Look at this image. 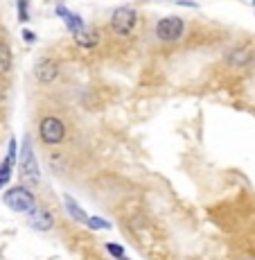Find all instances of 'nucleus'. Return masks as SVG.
<instances>
[{"label": "nucleus", "instance_id": "obj_7", "mask_svg": "<svg viewBox=\"0 0 255 260\" xmlns=\"http://www.w3.org/2000/svg\"><path fill=\"white\" fill-rule=\"evenodd\" d=\"M14 166H16V138H9V147H7V156L0 163V188H5L12 179Z\"/></svg>", "mask_w": 255, "mask_h": 260}, {"label": "nucleus", "instance_id": "obj_6", "mask_svg": "<svg viewBox=\"0 0 255 260\" xmlns=\"http://www.w3.org/2000/svg\"><path fill=\"white\" fill-rule=\"evenodd\" d=\"M34 77L39 79V84H46L48 86V84H52L59 77V63L50 57L39 59L37 66H34Z\"/></svg>", "mask_w": 255, "mask_h": 260}, {"label": "nucleus", "instance_id": "obj_2", "mask_svg": "<svg viewBox=\"0 0 255 260\" xmlns=\"http://www.w3.org/2000/svg\"><path fill=\"white\" fill-rule=\"evenodd\" d=\"M3 202L7 204L12 211H16V213H29L34 206H37V199H34V194L29 192L25 186L9 188L7 192L3 194Z\"/></svg>", "mask_w": 255, "mask_h": 260}, {"label": "nucleus", "instance_id": "obj_12", "mask_svg": "<svg viewBox=\"0 0 255 260\" xmlns=\"http://www.w3.org/2000/svg\"><path fill=\"white\" fill-rule=\"evenodd\" d=\"M228 66H235V68H244L248 61H251V50L248 48H233V52L228 54Z\"/></svg>", "mask_w": 255, "mask_h": 260}, {"label": "nucleus", "instance_id": "obj_11", "mask_svg": "<svg viewBox=\"0 0 255 260\" xmlns=\"http://www.w3.org/2000/svg\"><path fill=\"white\" fill-rule=\"evenodd\" d=\"M63 204H66V211H68V215L75 219V222L86 224V226H88V219H91V217H88V215L84 213V208L79 206V204L75 202V199L70 197V194H63Z\"/></svg>", "mask_w": 255, "mask_h": 260}, {"label": "nucleus", "instance_id": "obj_1", "mask_svg": "<svg viewBox=\"0 0 255 260\" xmlns=\"http://www.w3.org/2000/svg\"><path fill=\"white\" fill-rule=\"evenodd\" d=\"M138 27V12L131 5H122V7L113 9L111 14V32L120 39H127L136 32Z\"/></svg>", "mask_w": 255, "mask_h": 260}, {"label": "nucleus", "instance_id": "obj_15", "mask_svg": "<svg viewBox=\"0 0 255 260\" xmlns=\"http://www.w3.org/2000/svg\"><path fill=\"white\" fill-rule=\"evenodd\" d=\"M106 251L111 253V256H116L118 260H129V258H127V253H124V249L120 247L118 242H108V244H106Z\"/></svg>", "mask_w": 255, "mask_h": 260}, {"label": "nucleus", "instance_id": "obj_3", "mask_svg": "<svg viewBox=\"0 0 255 260\" xmlns=\"http://www.w3.org/2000/svg\"><path fill=\"white\" fill-rule=\"evenodd\" d=\"M39 136L46 145H61L66 138V124L57 116H46L39 122Z\"/></svg>", "mask_w": 255, "mask_h": 260}, {"label": "nucleus", "instance_id": "obj_5", "mask_svg": "<svg viewBox=\"0 0 255 260\" xmlns=\"http://www.w3.org/2000/svg\"><path fill=\"white\" fill-rule=\"evenodd\" d=\"M18 168H21V174L27 179V181L39 183V179H41V172H39L37 154H34V147H32V143H29V138H25V141H23L21 156H18Z\"/></svg>", "mask_w": 255, "mask_h": 260}, {"label": "nucleus", "instance_id": "obj_16", "mask_svg": "<svg viewBox=\"0 0 255 260\" xmlns=\"http://www.w3.org/2000/svg\"><path fill=\"white\" fill-rule=\"evenodd\" d=\"M18 18L25 23L29 21V14H27V0H18Z\"/></svg>", "mask_w": 255, "mask_h": 260}, {"label": "nucleus", "instance_id": "obj_9", "mask_svg": "<svg viewBox=\"0 0 255 260\" xmlns=\"http://www.w3.org/2000/svg\"><path fill=\"white\" fill-rule=\"evenodd\" d=\"M54 12H57V16L61 18L63 23H66V27H68V32H70V34H75V32H79V29L86 27L84 18H82V16H77L75 12H70L68 7H63V5H57V7H54Z\"/></svg>", "mask_w": 255, "mask_h": 260}, {"label": "nucleus", "instance_id": "obj_10", "mask_svg": "<svg viewBox=\"0 0 255 260\" xmlns=\"http://www.w3.org/2000/svg\"><path fill=\"white\" fill-rule=\"evenodd\" d=\"M72 39L79 48L93 50V48H97V43H99V32L93 27H84V29H79V32H75Z\"/></svg>", "mask_w": 255, "mask_h": 260}, {"label": "nucleus", "instance_id": "obj_8", "mask_svg": "<svg viewBox=\"0 0 255 260\" xmlns=\"http://www.w3.org/2000/svg\"><path fill=\"white\" fill-rule=\"evenodd\" d=\"M27 222H29V226L37 229V231H50V229L54 226L52 215H50L46 208H37V206L27 213Z\"/></svg>", "mask_w": 255, "mask_h": 260}, {"label": "nucleus", "instance_id": "obj_14", "mask_svg": "<svg viewBox=\"0 0 255 260\" xmlns=\"http://www.w3.org/2000/svg\"><path fill=\"white\" fill-rule=\"evenodd\" d=\"M88 229H91V231H106V229H111V224L102 217H91L88 219Z\"/></svg>", "mask_w": 255, "mask_h": 260}, {"label": "nucleus", "instance_id": "obj_13", "mask_svg": "<svg viewBox=\"0 0 255 260\" xmlns=\"http://www.w3.org/2000/svg\"><path fill=\"white\" fill-rule=\"evenodd\" d=\"M12 50H9L5 43H0V75H7L9 71H12Z\"/></svg>", "mask_w": 255, "mask_h": 260}, {"label": "nucleus", "instance_id": "obj_17", "mask_svg": "<svg viewBox=\"0 0 255 260\" xmlns=\"http://www.w3.org/2000/svg\"><path fill=\"white\" fill-rule=\"evenodd\" d=\"M23 39L27 43H34V41H37V34H34L32 29H23Z\"/></svg>", "mask_w": 255, "mask_h": 260}, {"label": "nucleus", "instance_id": "obj_4", "mask_svg": "<svg viewBox=\"0 0 255 260\" xmlns=\"http://www.w3.org/2000/svg\"><path fill=\"white\" fill-rule=\"evenodd\" d=\"M183 34H186V23L178 16H167L156 23V37H158V41H163V43L181 41Z\"/></svg>", "mask_w": 255, "mask_h": 260}]
</instances>
